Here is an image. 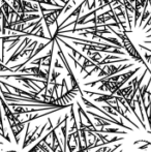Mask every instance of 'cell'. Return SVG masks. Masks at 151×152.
<instances>
[{"label":"cell","mask_w":151,"mask_h":152,"mask_svg":"<svg viewBox=\"0 0 151 152\" xmlns=\"http://www.w3.org/2000/svg\"><path fill=\"white\" fill-rule=\"evenodd\" d=\"M65 8V6H61V7H58L57 10H50V12H42V20L44 21V24H46V27L48 29V32L50 34V37L52 36V33H51L50 27L51 25H53L54 23L57 22V19L59 18L61 14L63 12V10Z\"/></svg>","instance_id":"1"},{"label":"cell","mask_w":151,"mask_h":152,"mask_svg":"<svg viewBox=\"0 0 151 152\" xmlns=\"http://www.w3.org/2000/svg\"><path fill=\"white\" fill-rule=\"evenodd\" d=\"M133 66V63H129V64H124L122 66H115V65H109V64H105L104 67H101L99 69V72L97 75V77L99 78H107V77H111L114 76V75L118 74V72L124 70L125 68H128Z\"/></svg>","instance_id":"2"},{"label":"cell","mask_w":151,"mask_h":152,"mask_svg":"<svg viewBox=\"0 0 151 152\" xmlns=\"http://www.w3.org/2000/svg\"><path fill=\"white\" fill-rule=\"evenodd\" d=\"M150 14H151V12H148L147 10H144V12H143V14H142L141 22H140V26H142V24H143V23H144V21H145L146 19H147L148 17L150 16Z\"/></svg>","instance_id":"3"},{"label":"cell","mask_w":151,"mask_h":152,"mask_svg":"<svg viewBox=\"0 0 151 152\" xmlns=\"http://www.w3.org/2000/svg\"><path fill=\"white\" fill-rule=\"evenodd\" d=\"M55 67H57V68H62L63 67V66L61 65V64H59L58 59H56V61H55Z\"/></svg>","instance_id":"4"},{"label":"cell","mask_w":151,"mask_h":152,"mask_svg":"<svg viewBox=\"0 0 151 152\" xmlns=\"http://www.w3.org/2000/svg\"><path fill=\"white\" fill-rule=\"evenodd\" d=\"M148 31H151V27H150V28H149V29H148Z\"/></svg>","instance_id":"5"},{"label":"cell","mask_w":151,"mask_h":152,"mask_svg":"<svg viewBox=\"0 0 151 152\" xmlns=\"http://www.w3.org/2000/svg\"><path fill=\"white\" fill-rule=\"evenodd\" d=\"M0 61H1V58H0Z\"/></svg>","instance_id":"6"}]
</instances>
